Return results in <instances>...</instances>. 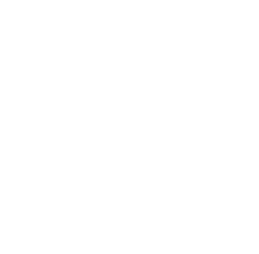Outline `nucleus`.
Listing matches in <instances>:
<instances>
[]
</instances>
